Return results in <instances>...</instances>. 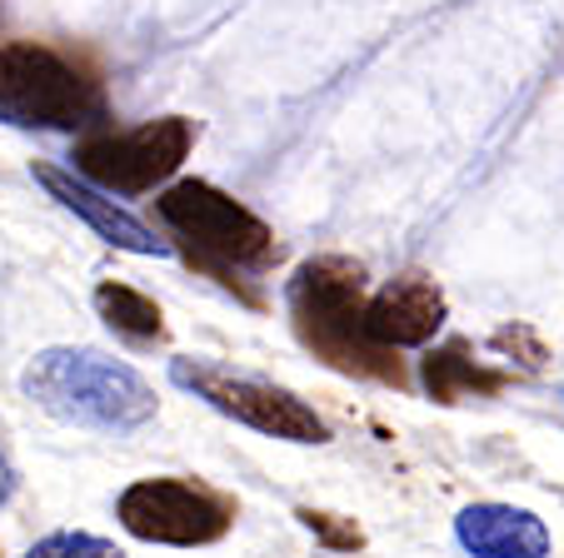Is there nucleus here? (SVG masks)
I'll return each mask as SVG.
<instances>
[{
    "instance_id": "obj_1",
    "label": "nucleus",
    "mask_w": 564,
    "mask_h": 558,
    "mask_svg": "<svg viewBox=\"0 0 564 558\" xmlns=\"http://www.w3.org/2000/svg\"><path fill=\"white\" fill-rule=\"evenodd\" d=\"M285 299L290 325L315 359H325L340 374H355V380L390 384V390L410 384L400 354L365 335V264L345 260V254H315L295 270Z\"/></svg>"
},
{
    "instance_id": "obj_2",
    "label": "nucleus",
    "mask_w": 564,
    "mask_h": 558,
    "mask_svg": "<svg viewBox=\"0 0 564 558\" xmlns=\"http://www.w3.org/2000/svg\"><path fill=\"white\" fill-rule=\"evenodd\" d=\"M155 215L165 220V230L181 240L185 260L195 270L215 274L225 289L246 299V305H260V295L246 285V274L265 270L280 254L270 225L260 220L256 210L235 200V195L215 190L205 179H181L155 200Z\"/></svg>"
},
{
    "instance_id": "obj_3",
    "label": "nucleus",
    "mask_w": 564,
    "mask_h": 558,
    "mask_svg": "<svg viewBox=\"0 0 564 558\" xmlns=\"http://www.w3.org/2000/svg\"><path fill=\"white\" fill-rule=\"evenodd\" d=\"M21 390L51 419L80 424V429L126 434L155 419V390L130 364L100 349H45L25 364Z\"/></svg>"
},
{
    "instance_id": "obj_4",
    "label": "nucleus",
    "mask_w": 564,
    "mask_h": 558,
    "mask_svg": "<svg viewBox=\"0 0 564 558\" xmlns=\"http://www.w3.org/2000/svg\"><path fill=\"white\" fill-rule=\"evenodd\" d=\"M106 116L100 85L41 41H0V120L15 130H86Z\"/></svg>"
},
{
    "instance_id": "obj_5",
    "label": "nucleus",
    "mask_w": 564,
    "mask_h": 558,
    "mask_svg": "<svg viewBox=\"0 0 564 558\" xmlns=\"http://www.w3.org/2000/svg\"><path fill=\"white\" fill-rule=\"evenodd\" d=\"M171 380L181 384L185 394L205 400L215 414L246 424V429H260L270 439H290V444H325L330 429L310 409L305 400H295L290 390L270 380H256V374H235L225 364H210V359H175Z\"/></svg>"
},
{
    "instance_id": "obj_6",
    "label": "nucleus",
    "mask_w": 564,
    "mask_h": 558,
    "mask_svg": "<svg viewBox=\"0 0 564 558\" xmlns=\"http://www.w3.org/2000/svg\"><path fill=\"white\" fill-rule=\"evenodd\" d=\"M195 145V125L185 116L145 120L135 130H100V135L75 145V169L96 179L100 190L116 195H150L155 185L181 169V160Z\"/></svg>"
},
{
    "instance_id": "obj_7",
    "label": "nucleus",
    "mask_w": 564,
    "mask_h": 558,
    "mask_svg": "<svg viewBox=\"0 0 564 558\" xmlns=\"http://www.w3.org/2000/svg\"><path fill=\"white\" fill-rule=\"evenodd\" d=\"M126 534L145 538V544H171V548H200L230 534V499L215 489L195 484V479H135L116 504Z\"/></svg>"
},
{
    "instance_id": "obj_8",
    "label": "nucleus",
    "mask_w": 564,
    "mask_h": 558,
    "mask_svg": "<svg viewBox=\"0 0 564 558\" xmlns=\"http://www.w3.org/2000/svg\"><path fill=\"white\" fill-rule=\"evenodd\" d=\"M445 325V295L430 274H400L384 289L365 299V335L384 349H410L430 344Z\"/></svg>"
},
{
    "instance_id": "obj_9",
    "label": "nucleus",
    "mask_w": 564,
    "mask_h": 558,
    "mask_svg": "<svg viewBox=\"0 0 564 558\" xmlns=\"http://www.w3.org/2000/svg\"><path fill=\"white\" fill-rule=\"evenodd\" d=\"M31 175H35V185L51 190V200H61L70 215H80V220H86L106 244H116V250H130V254H165L171 250L165 240H155V230H145L130 210H120L116 200H106V195H100L90 179L75 175V169L35 165Z\"/></svg>"
},
{
    "instance_id": "obj_10",
    "label": "nucleus",
    "mask_w": 564,
    "mask_h": 558,
    "mask_svg": "<svg viewBox=\"0 0 564 558\" xmlns=\"http://www.w3.org/2000/svg\"><path fill=\"white\" fill-rule=\"evenodd\" d=\"M455 538L475 558H544L550 554V528L530 508H510V504H469L455 518Z\"/></svg>"
},
{
    "instance_id": "obj_11",
    "label": "nucleus",
    "mask_w": 564,
    "mask_h": 558,
    "mask_svg": "<svg viewBox=\"0 0 564 558\" xmlns=\"http://www.w3.org/2000/svg\"><path fill=\"white\" fill-rule=\"evenodd\" d=\"M505 384L510 380H505L500 369L475 364L459 339H449V344L425 354V390L435 404H459V400H469V394H500Z\"/></svg>"
},
{
    "instance_id": "obj_12",
    "label": "nucleus",
    "mask_w": 564,
    "mask_h": 558,
    "mask_svg": "<svg viewBox=\"0 0 564 558\" xmlns=\"http://www.w3.org/2000/svg\"><path fill=\"white\" fill-rule=\"evenodd\" d=\"M96 309L110 329H120V335H130V339H160L165 335V315H160L155 299L140 295V289H130V285H116V280H106V285L96 289Z\"/></svg>"
},
{
    "instance_id": "obj_13",
    "label": "nucleus",
    "mask_w": 564,
    "mask_h": 558,
    "mask_svg": "<svg viewBox=\"0 0 564 558\" xmlns=\"http://www.w3.org/2000/svg\"><path fill=\"white\" fill-rule=\"evenodd\" d=\"M25 558H126L110 538L96 534H45L41 544L25 548Z\"/></svg>"
},
{
    "instance_id": "obj_14",
    "label": "nucleus",
    "mask_w": 564,
    "mask_h": 558,
    "mask_svg": "<svg viewBox=\"0 0 564 558\" xmlns=\"http://www.w3.org/2000/svg\"><path fill=\"white\" fill-rule=\"evenodd\" d=\"M295 518H300V524H305L325 548H335V554H355V548H365V534H360V524H355V518L325 514V508H300Z\"/></svg>"
},
{
    "instance_id": "obj_15",
    "label": "nucleus",
    "mask_w": 564,
    "mask_h": 558,
    "mask_svg": "<svg viewBox=\"0 0 564 558\" xmlns=\"http://www.w3.org/2000/svg\"><path fill=\"white\" fill-rule=\"evenodd\" d=\"M490 344L500 349V354H520V364L530 369V374L544 364V344L534 339V329H524V325H505V329H495Z\"/></svg>"
},
{
    "instance_id": "obj_16",
    "label": "nucleus",
    "mask_w": 564,
    "mask_h": 558,
    "mask_svg": "<svg viewBox=\"0 0 564 558\" xmlns=\"http://www.w3.org/2000/svg\"><path fill=\"white\" fill-rule=\"evenodd\" d=\"M11 494H15V463L6 459V449H0V508L11 504Z\"/></svg>"
}]
</instances>
